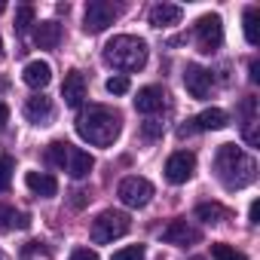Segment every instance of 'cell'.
I'll list each match as a JSON object with an SVG mask.
<instances>
[{"label": "cell", "instance_id": "6da1fadb", "mask_svg": "<svg viewBox=\"0 0 260 260\" xmlns=\"http://www.w3.org/2000/svg\"><path fill=\"white\" fill-rule=\"evenodd\" d=\"M122 132V116L113 107L89 104L77 116V135L92 147H110Z\"/></svg>", "mask_w": 260, "mask_h": 260}, {"label": "cell", "instance_id": "7a4b0ae2", "mask_svg": "<svg viewBox=\"0 0 260 260\" xmlns=\"http://www.w3.org/2000/svg\"><path fill=\"white\" fill-rule=\"evenodd\" d=\"M214 175L223 190H245L257 181V162L236 144H220L214 153Z\"/></svg>", "mask_w": 260, "mask_h": 260}, {"label": "cell", "instance_id": "3957f363", "mask_svg": "<svg viewBox=\"0 0 260 260\" xmlns=\"http://www.w3.org/2000/svg\"><path fill=\"white\" fill-rule=\"evenodd\" d=\"M104 61L116 71H141L147 64V43L141 37H132V34H119L113 40H107L104 46Z\"/></svg>", "mask_w": 260, "mask_h": 260}, {"label": "cell", "instance_id": "277c9868", "mask_svg": "<svg viewBox=\"0 0 260 260\" xmlns=\"http://www.w3.org/2000/svg\"><path fill=\"white\" fill-rule=\"evenodd\" d=\"M128 230H132L128 214H125V211H116V208H107V211H101V214L92 220V242H95V245H107V242L125 236Z\"/></svg>", "mask_w": 260, "mask_h": 260}, {"label": "cell", "instance_id": "5b68a950", "mask_svg": "<svg viewBox=\"0 0 260 260\" xmlns=\"http://www.w3.org/2000/svg\"><path fill=\"white\" fill-rule=\"evenodd\" d=\"M116 196H119V202L128 205V208H144V205L153 199V184H150L147 178H138V175L122 178L119 187H116Z\"/></svg>", "mask_w": 260, "mask_h": 260}, {"label": "cell", "instance_id": "8992f818", "mask_svg": "<svg viewBox=\"0 0 260 260\" xmlns=\"http://www.w3.org/2000/svg\"><path fill=\"white\" fill-rule=\"evenodd\" d=\"M116 16H119V7H113L110 0H92L86 7V16H83V31L86 34H101L107 25H113Z\"/></svg>", "mask_w": 260, "mask_h": 260}, {"label": "cell", "instance_id": "52a82bcc", "mask_svg": "<svg viewBox=\"0 0 260 260\" xmlns=\"http://www.w3.org/2000/svg\"><path fill=\"white\" fill-rule=\"evenodd\" d=\"M220 43H223V25H220V16H202L199 22H196V46H199V52H205V55H211V52H217L220 49Z\"/></svg>", "mask_w": 260, "mask_h": 260}, {"label": "cell", "instance_id": "ba28073f", "mask_svg": "<svg viewBox=\"0 0 260 260\" xmlns=\"http://www.w3.org/2000/svg\"><path fill=\"white\" fill-rule=\"evenodd\" d=\"M226 122H230V119H226V113H223L220 107H208V110H202L199 116L187 119V125L178 128V135L187 138V135H193V132H217V128H223Z\"/></svg>", "mask_w": 260, "mask_h": 260}, {"label": "cell", "instance_id": "9c48e42d", "mask_svg": "<svg viewBox=\"0 0 260 260\" xmlns=\"http://www.w3.org/2000/svg\"><path fill=\"white\" fill-rule=\"evenodd\" d=\"M193 172H196V156L190 150H178L166 162V181L169 184H187L193 178Z\"/></svg>", "mask_w": 260, "mask_h": 260}, {"label": "cell", "instance_id": "30bf717a", "mask_svg": "<svg viewBox=\"0 0 260 260\" xmlns=\"http://www.w3.org/2000/svg\"><path fill=\"white\" fill-rule=\"evenodd\" d=\"M202 239V233L196 230V226H190L187 220H172L166 230H162V242L166 245H181V248H187V245H196Z\"/></svg>", "mask_w": 260, "mask_h": 260}, {"label": "cell", "instance_id": "8fae6325", "mask_svg": "<svg viewBox=\"0 0 260 260\" xmlns=\"http://www.w3.org/2000/svg\"><path fill=\"white\" fill-rule=\"evenodd\" d=\"M184 86H187V92L193 98H208V92H211V71H205L199 64H187Z\"/></svg>", "mask_w": 260, "mask_h": 260}, {"label": "cell", "instance_id": "7c38bea8", "mask_svg": "<svg viewBox=\"0 0 260 260\" xmlns=\"http://www.w3.org/2000/svg\"><path fill=\"white\" fill-rule=\"evenodd\" d=\"M61 98H64L68 107H80V104H83V98H86V77H83L80 71H71V74L64 77V83H61Z\"/></svg>", "mask_w": 260, "mask_h": 260}, {"label": "cell", "instance_id": "4fadbf2b", "mask_svg": "<svg viewBox=\"0 0 260 260\" xmlns=\"http://www.w3.org/2000/svg\"><path fill=\"white\" fill-rule=\"evenodd\" d=\"M135 107H138V113H159V110L166 107V92H162V86H144V89H138Z\"/></svg>", "mask_w": 260, "mask_h": 260}, {"label": "cell", "instance_id": "5bb4252c", "mask_svg": "<svg viewBox=\"0 0 260 260\" xmlns=\"http://www.w3.org/2000/svg\"><path fill=\"white\" fill-rule=\"evenodd\" d=\"M242 135L251 147L260 144V132H257V98H245L242 101Z\"/></svg>", "mask_w": 260, "mask_h": 260}, {"label": "cell", "instance_id": "9a60e30c", "mask_svg": "<svg viewBox=\"0 0 260 260\" xmlns=\"http://www.w3.org/2000/svg\"><path fill=\"white\" fill-rule=\"evenodd\" d=\"M22 80L31 86V89H46L49 86V80H52V68H49V61H28L25 64V71H22Z\"/></svg>", "mask_w": 260, "mask_h": 260}, {"label": "cell", "instance_id": "2e32d148", "mask_svg": "<svg viewBox=\"0 0 260 260\" xmlns=\"http://www.w3.org/2000/svg\"><path fill=\"white\" fill-rule=\"evenodd\" d=\"M52 113H55V107H52V101L46 95H34V98L25 101V116L31 122H37V125H46L52 119Z\"/></svg>", "mask_w": 260, "mask_h": 260}, {"label": "cell", "instance_id": "e0dca14e", "mask_svg": "<svg viewBox=\"0 0 260 260\" xmlns=\"http://www.w3.org/2000/svg\"><path fill=\"white\" fill-rule=\"evenodd\" d=\"M184 19V10L178 7V4H156L153 10H150V25L153 28H172V25H178Z\"/></svg>", "mask_w": 260, "mask_h": 260}, {"label": "cell", "instance_id": "ac0fdd59", "mask_svg": "<svg viewBox=\"0 0 260 260\" xmlns=\"http://www.w3.org/2000/svg\"><path fill=\"white\" fill-rule=\"evenodd\" d=\"M34 43L40 49H55L61 43V25L58 22H40V25H34Z\"/></svg>", "mask_w": 260, "mask_h": 260}, {"label": "cell", "instance_id": "d6986e66", "mask_svg": "<svg viewBox=\"0 0 260 260\" xmlns=\"http://www.w3.org/2000/svg\"><path fill=\"white\" fill-rule=\"evenodd\" d=\"M25 184H28V190L34 196H55L58 193V181L52 175H46V172H28Z\"/></svg>", "mask_w": 260, "mask_h": 260}, {"label": "cell", "instance_id": "ffe728a7", "mask_svg": "<svg viewBox=\"0 0 260 260\" xmlns=\"http://www.w3.org/2000/svg\"><path fill=\"white\" fill-rule=\"evenodd\" d=\"M31 226V217L25 211H16L13 205H4L0 202V233H13V230H28Z\"/></svg>", "mask_w": 260, "mask_h": 260}, {"label": "cell", "instance_id": "44dd1931", "mask_svg": "<svg viewBox=\"0 0 260 260\" xmlns=\"http://www.w3.org/2000/svg\"><path fill=\"white\" fill-rule=\"evenodd\" d=\"M92 169H95V159H92L86 150L71 147V156H68V169H64V172H68L71 178H77V181H80V178H86Z\"/></svg>", "mask_w": 260, "mask_h": 260}, {"label": "cell", "instance_id": "7402d4cb", "mask_svg": "<svg viewBox=\"0 0 260 260\" xmlns=\"http://www.w3.org/2000/svg\"><path fill=\"white\" fill-rule=\"evenodd\" d=\"M196 217L205 223H223L230 217V211L220 202H202V205H196Z\"/></svg>", "mask_w": 260, "mask_h": 260}, {"label": "cell", "instance_id": "603a6c76", "mask_svg": "<svg viewBox=\"0 0 260 260\" xmlns=\"http://www.w3.org/2000/svg\"><path fill=\"white\" fill-rule=\"evenodd\" d=\"M68 156H71V144L68 141H52L46 147V162L55 169H68Z\"/></svg>", "mask_w": 260, "mask_h": 260}, {"label": "cell", "instance_id": "cb8c5ba5", "mask_svg": "<svg viewBox=\"0 0 260 260\" xmlns=\"http://www.w3.org/2000/svg\"><path fill=\"white\" fill-rule=\"evenodd\" d=\"M257 7H245V40L248 46H257L260 43V31H257Z\"/></svg>", "mask_w": 260, "mask_h": 260}, {"label": "cell", "instance_id": "d4e9b609", "mask_svg": "<svg viewBox=\"0 0 260 260\" xmlns=\"http://www.w3.org/2000/svg\"><path fill=\"white\" fill-rule=\"evenodd\" d=\"M211 260H245V254H242V251H236L233 245L217 242V245H211Z\"/></svg>", "mask_w": 260, "mask_h": 260}, {"label": "cell", "instance_id": "484cf974", "mask_svg": "<svg viewBox=\"0 0 260 260\" xmlns=\"http://www.w3.org/2000/svg\"><path fill=\"white\" fill-rule=\"evenodd\" d=\"M31 25H34V7H19L16 10V25H13L16 34H25Z\"/></svg>", "mask_w": 260, "mask_h": 260}, {"label": "cell", "instance_id": "4316f807", "mask_svg": "<svg viewBox=\"0 0 260 260\" xmlns=\"http://www.w3.org/2000/svg\"><path fill=\"white\" fill-rule=\"evenodd\" d=\"M144 257H147L144 245H128V248H119L110 260H144Z\"/></svg>", "mask_w": 260, "mask_h": 260}, {"label": "cell", "instance_id": "83f0119b", "mask_svg": "<svg viewBox=\"0 0 260 260\" xmlns=\"http://www.w3.org/2000/svg\"><path fill=\"white\" fill-rule=\"evenodd\" d=\"M10 184H13V159L0 156V193H7Z\"/></svg>", "mask_w": 260, "mask_h": 260}, {"label": "cell", "instance_id": "f1b7e54d", "mask_svg": "<svg viewBox=\"0 0 260 260\" xmlns=\"http://www.w3.org/2000/svg\"><path fill=\"white\" fill-rule=\"evenodd\" d=\"M107 92L110 95H125L128 92V77H110L107 80Z\"/></svg>", "mask_w": 260, "mask_h": 260}, {"label": "cell", "instance_id": "f546056e", "mask_svg": "<svg viewBox=\"0 0 260 260\" xmlns=\"http://www.w3.org/2000/svg\"><path fill=\"white\" fill-rule=\"evenodd\" d=\"M141 132H144V138H150V141H153V138H159V135H162V122H156V119H147Z\"/></svg>", "mask_w": 260, "mask_h": 260}, {"label": "cell", "instance_id": "4dcf8cb0", "mask_svg": "<svg viewBox=\"0 0 260 260\" xmlns=\"http://www.w3.org/2000/svg\"><path fill=\"white\" fill-rule=\"evenodd\" d=\"M71 260H101L95 251H89V248H77L74 254H71Z\"/></svg>", "mask_w": 260, "mask_h": 260}, {"label": "cell", "instance_id": "1f68e13d", "mask_svg": "<svg viewBox=\"0 0 260 260\" xmlns=\"http://www.w3.org/2000/svg\"><path fill=\"white\" fill-rule=\"evenodd\" d=\"M7 122H10V107L0 101V128H7Z\"/></svg>", "mask_w": 260, "mask_h": 260}, {"label": "cell", "instance_id": "d6a6232c", "mask_svg": "<svg viewBox=\"0 0 260 260\" xmlns=\"http://www.w3.org/2000/svg\"><path fill=\"white\" fill-rule=\"evenodd\" d=\"M248 71H251V83H257V80H260V64H257V58L251 61V68H248Z\"/></svg>", "mask_w": 260, "mask_h": 260}, {"label": "cell", "instance_id": "836d02e7", "mask_svg": "<svg viewBox=\"0 0 260 260\" xmlns=\"http://www.w3.org/2000/svg\"><path fill=\"white\" fill-rule=\"evenodd\" d=\"M257 211H260V202H251V208H248V217H251V223H257Z\"/></svg>", "mask_w": 260, "mask_h": 260}, {"label": "cell", "instance_id": "e575fe53", "mask_svg": "<svg viewBox=\"0 0 260 260\" xmlns=\"http://www.w3.org/2000/svg\"><path fill=\"white\" fill-rule=\"evenodd\" d=\"M0 58H4V40H0Z\"/></svg>", "mask_w": 260, "mask_h": 260}, {"label": "cell", "instance_id": "d590c367", "mask_svg": "<svg viewBox=\"0 0 260 260\" xmlns=\"http://www.w3.org/2000/svg\"><path fill=\"white\" fill-rule=\"evenodd\" d=\"M4 10H7V4H4V0H0V13H4Z\"/></svg>", "mask_w": 260, "mask_h": 260}]
</instances>
